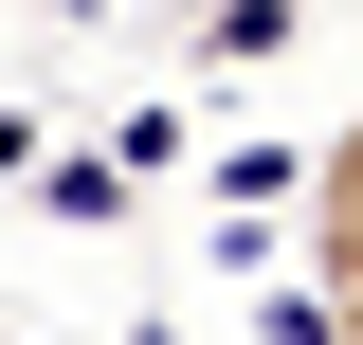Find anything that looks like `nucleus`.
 Here are the masks:
<instances>
[{
  "mask_svg": "<svg viewBox=\"0 0 363 345\" xmlns=\"http://www.w3.org/2000/svg\"><path fill=\"white\" fill-rule=\"evenodd\" d=\"M291 200H309V236H363V109H345V128H327V164L291 182Z\"/></svg>",
  "mask_w": 363,
  "mask_h": 345,
  "instance_id": "1",
  "label": "nucleus"
},
{
  "mask_svg": "<svg viewBox=\"0 0 363 345\" xmlns=\"http://www.w3.org/2000/svg\"><path fill=\"white\" fill-rule=\"evenodd\" d=\"M309 345H363V236H309Z\"/></svg>",
  "mask_w": 363,
  "mask_h": 345,
  "instance_id": "2",
  "label": "nucleus"
}]
</instances>
